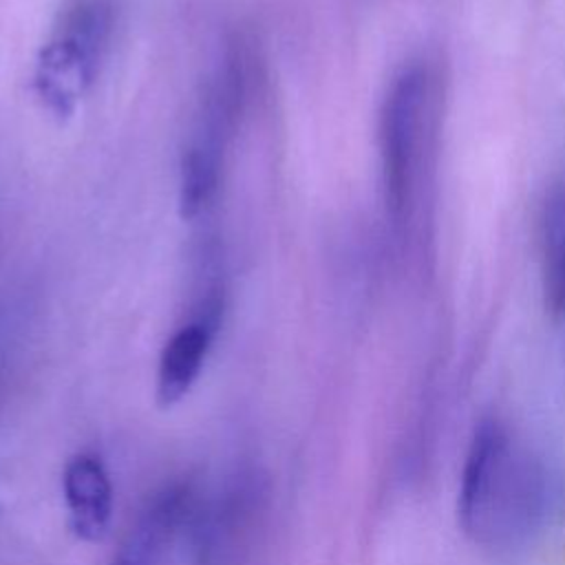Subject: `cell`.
<instances>
[{
	"label": "cell",
	"instance_id": "cell-5",
	"mask_svg": "<svg viewBox=\"0 0 565 565\" xmlns=\"http://www.w3.org/2000/svg\"><path fill=\"white\" fill-rule=\"evenodd\" d=\"M214 329L199 320L181 327L163 347L157 369V404L170 408L179 404L196 382Z\"/></svg>",
	"mask_w": 565,
	"mask_h": 565
},
{
	"label": "cell",
	"instance_id": "cell-2",
	"mask_svg": "<svg viewBox=\"0 0 565 565\" xmlns=\"http://www.w3.org/2000/svg\"><path fill=\"white\" fill-rule=\"evenodd\" d=\"M110 31L113 7L108 0H75L40 49L33 84L42 104L57 119L71 117L95 82Z\"/></svg>",
	"mask_w": 565,
	"mask_h": 565
},
{
	"label": "cell",
	"instance_id": "cell-1",
	"mask_svg": "<svg viewBox=\"0 0 565 565\" xmlns=\"http://www.w3.org/2000/svg\"><path fill=\"white\" fill-rule=\"evenodd\" d=\"M550 497V477L539 457L505 424L481 422L461 470V527L486 545L516 543L541 525Z\"/></svg>",
	"mask_w": 565,
	"mask_h": 565
},
{
	"label": "cell",
	"instance_id": "cell-3",
	"mask_svg": "<svg viewBox=\"0 0 565 565\" xmlns=\"http://www.w3.org/2000/svg\"><path fill=\"white\" fill-rule=\"evenodd\" d=\"M426 113V75L406 68L391 86L380 117V152L384 196L391 216L402 223L413 205L422 130Z\"/></svg>",
	"mask_w": 565,
	"mask_h": 565
},
{
	"label": "cell",
	"instance_id": "cell-6",
	"mask_svg": "<svg viewBox=\"0 0 565 565\" xmlns=\"http://www.w3.org/2000/svg\"><path fill=\"white\" fill-rule=\"evenodd\" d=\"M541 260L545 305L554 316H565V183L543 205Z\"/></svg>",
	"mask_w": 565,
	"mask_h": 565
},
{
	"label": "cell",
	"instance_id": "cell-4",
	"mask_svg": "<svg viewBox=\"0 0 565 565\" xmlns=\"http://www.w3.org/2000/svg\"><path fill=\"white\" fill-rule=\"evenodd\" d=\"M64 499L73 532L82 541H102L113 514V488L95 455H77L66 463Z\"/></svg>",
	"mask_w": 565,
	"mask_h": 565
},
{
	"label": "cell",
	"instance_id": "cell-8",
	"mask_svg": "<svg viewBox=\"0 0 565 565\" xmlns=\"http://www.w3.org/2000/svg\"><path fill=\"white\" fill-rule=\"evenodd\" d=\"M115 565H139V563H132V561H124V558H117Z\"/></svg>",
	"mask_w": 565,
	"mask_h": 565
},
{
	"label": "cell",
	"instance_id": "cell-7",
	"mask_svg": "<svg viewBox=\"0 0 565 565\" xmlns=\"http://www.w3.org/2000/svg\"><path fill=\"white\" fill-rule=\"evenodd\" d=\"M218 152L210 141H196L183 152L181 159V188L179 210L183 218L199 216L216 190Z\"/></svg>",
	"mask_w": 565,
	"mask_h": 565
}]
</instances>
